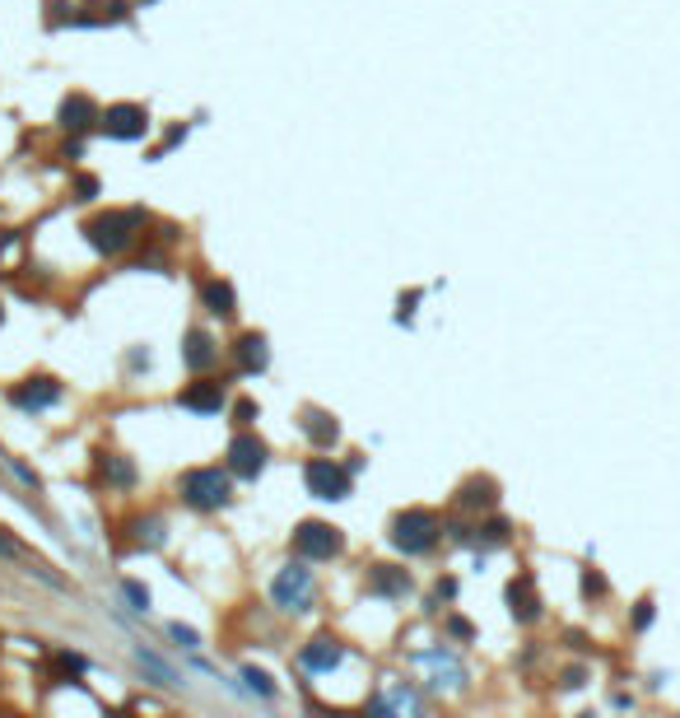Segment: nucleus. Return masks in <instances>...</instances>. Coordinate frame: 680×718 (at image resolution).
Returning <instances> with one entry per match:
<instances>
[{
  "label": "nucleus",
  "instance_id": "obj_6",
  "mask_svg": "<svg viewBox=\"0 0 680 718\" xmlns=\"http://www.w3.org/2000/svg\"><path fill=\"white\" fill-rule=\"evenodd\" d=\"M303 481L317 499H345L349 495V466H336V462H307Z\"/></svg>",
  "mask_w": 680,
  "mask_h": 718
},
{
  "label": "nucleus",
  "instance_id": "obj_10",
  "mask_svg": "<svg viewBox=\"0 0 680 718\" xmlns=\"http://www.w3.org/2000/svg\"><path fill=\"white\" fill-rule=\"evenodd\" d=\"M340 658H345V648L332 640V634H322V640H313L303 648V667L307 672H332V667H340Z\"/></svg>",
  "mask_w": 680,
  "mask_h": 718
},
{
  "label": "nucleus",
  "instance_id": "obj_28",
  "mask_svg": "<svg viewBox=\"0 0 680 718\" xmlns=\"http://www.w3.org/2000/svg\"><path fill=\"white\" fill-rule=\"evenodd\" d=\"M0 556H5V560H19V546H14L10 537H0Z\"/></svg>",
  "mask_w": 680,
  "mask_h": 718
},
{
  "label": "nucleus",
  "instance_id": "obj_7",
  "mask_svg": "<svg viewBox=\"0 0 680 718\" xmlns=\"http://www.w3.org/2000/svg\"><path fill=\"white\" fill-rule=\"evenodd\" d=\"M102 127H108L112 140H140L150 131V117H145V108H135V103H117V108H108V117H102Z\"/></svg>",
  "mask_w": 680,
  "mask_h": 718
},
{
  "label": "nucleus",
  "instance_id": "obj_15",
  "mask_svg": "<svg viewBox=\"0 0 680 718\" xmlns=\"http://www.w3.org/2000/svg\"><path fill=\"white\" fill-rule=\"evenodd\" d=\"M215 355H219V351H215V341L205 336V332H192L187 345H182V359H187V368H210Z\"/></svg>",
  "mask_w": 680,
  "mask_h": 718
},
{
  "label": "nucleus",
  "instance_id": "obj_17",
  "mask_svg": "<svg viewBox=\"0 0 680 718\" xmlns=\"http://www.w3.org/2000/svg\"><path fill=\"white\" fill-rule=\"evenodd\" d=\"M238 359H242V368H261L271 364V351H266V336H242L238 341Z\"/></svg>",
  "mask_w": 680,
  "mask_h": 718
},
{
  "label": "nucleus",
  "instance_id": "obj_12",
  "mask_svg": "<svg viewBox=\"0 0 680 718\" xmlns=\"http://www.w3.org/2000/svg\"><path fill=\"white\" fill-rule=\"evenodd\" d=\"M182 406H187V410H196V416H215V410L224 406V387H219V383L187 387V392H182Z\"/></svg>",
  "mask_w": 680,
  "mask_h": 718
},
{
  "label": "nucleus",
  "instance_id": "obj_25",
  "mask_svg": "<svg viewBox=\"0 0 680 718\" xmlns=\"http://www.w3.org/2000/svg\"><path fill=\"white\" fill-rule=\"evenodd\" d=\"M108 476H112L117 485H127V481H131V466H127V462H117V458H112V462H108Z\"/></svg>",
  "mask_w": 680,
  "mask_h": 718
},
{
  "label": "nucleus",
  "instance_id": "obj_26",
  "mask_svg": "<svg viewBox=\"0 0 680 718\" xmlns=\"http://www.w3.org/2000/svg\"><path fill=\"white\" fill-rule=\"evenodd\" d=\"M127 598H131V602H135L140 611H145V607H150V592H145V588H140V583H127Z\"/></svg>",
  "mask_w": 680,
  "mask_h": 718
},
{
  "label": "nucleus",
  "instance_id": "obj_5",
  "mask_svg": "<svg viewBox=\"0 0 680 718\" xmlns=\"http://www.w3.org/2000/svg\"><path fill=\"white\" fill-rule=\"evenodd\" d=\"M294 546H299L303 560H332V556H340L345 537H340L332 523H303V527L294 532Z\"/></svg>",
  "mask_w": 680,
  "mask_h": 718
},
{
  "label": "nucleus",
  "instance_id": "obj_22",
  "mask_svg": "<svg viewBox=\"0 0 680 718\" xmlns=\"http://www.w3.org/2000/svg\"><path fill=\"white\" fill-rule=\"evenodd\" d=\"M168 634H173V640H177L182 648H196V644H201V634H196V630H187V625H168Z\"/></svg>",
  "mask_w": 680,
  "mask_h": 718
},
{
  "label": "nucleus",
  "instance_id": "obj_19",
  "mask_svg": "<svg viewBox=\"0 0 680 718\" xmlns=\"http://www.w3.org/2000/svg\"><path fill=\"white\" fill-rule=\"evenodd\" d=\"M135 658H140V667H145V672H154V676H159L163 686H177V672H173L168 663H159L154 653H135Z\"/></svg>",
  "mask_w": 680,
  "mask_h": 718
},
{
  "label": "nucleus",
  "instance_id": "obj_20",
  "mask_svg": "<svg viewBox=\"0 0 680 718\" xmlns=\"http://www.w3.org/2000/svg\"><path fill=\"white\" fill-rule=\"evenodd\" d=\"M462 504L466 508H489L494 504V485H471L466 495H462Z\"/></svg>",
  "mask_w": 680,
  "mask_h": 718
},
{
  "label": "nucleus",
  "instance_id": "obj_11",
  "mask_svg": "<svg viewBox=\"0 0 680 718\" xmlns=\"http://www.w3.org/2000/svg\"><path fill=\"white\" fill-rule=\"evenodd\" d=\"M368 588H373L378 598H406V592H410V574L391 569V565H378L373 574H368Z\"/></svg>",
  "mask_w": 680,
  "mask_h": 718
},
{
  "label": "nucleus",
  "instance_id": "obj_9",
  "mask_svg": "<svg viewBox=\"0 0 680 718\" xmlns=\"http://www.w3.org/2000/svg\"><path fill=\"white\" fill-rule=\"evenodd\" d=\"M229 466L238 471V476H257V471L266 466V443L252 439V434H242L229 443Z\"/></svg>",
  "mask_w": 680,
  "mask_h": 718
},
{
  "label": "nucleus",
  "instance_id": "obj_8",
  "mask_svg": "<svg viewBox=\"0 0 680 718\" xmlns=\"http://www.w3.org/2000/svg\"><path fill=\"white\" fill-rule=\"evenodd\" d=\"M56 401H61V383H52V378H29V383L14 387V406L19 410H47Z\"/></svg>",
  "mask_w": 680,
  "mask_h": 718
},
{
  "label": "nucleus",
  "instance_id": "obj_3",
  "mask_svg": "<svg viewBox=\"0 0 680 718\" xmlns=\"http://www.w3.org/2000/svg\"><path fill=\"white\" fill-rule=\"evenodd\" d=\"M145 224V215L140 210H117V215H102V219H94L89 224V243L98 252H121L127 243L135 238V229Z\"/></svg>",
  "mask_w": 680,
  "mask_h": 718
},
{
  "label": "nucleus",
  "instance_id": "obj_13",
  "mask_svg": "<svg viewBox=\"0 0 680 718\" xmlns=\"http://www.w3.org/2000/svg\"><path fill=\"white\" fill-rule=\"evenodd\" d=\"M94 117H98V108H94L85 94H75V98L61 103V127H66V131H85V127H94Z\"/></svg>",
  "mask_w": 680,
  "mask_h": 718
},
{
  "label": "nucleus",
  "instance_id": "obj_18",
  "mask_svg": "<svg viewBox=\"0 0 680 718\" xmlns=\"http://www.w3.org/2000/svg\"><path fill=\"white\" fill-rule=\"evenodd\" d=\"M205 303H210V313H224V318H229V313H233V290H229L224 280L205 285Z\"/></svg>",
  "mask_w": 680,
  "mask_h": 718
},
{
  "label": "nucleus",
  "instance_id": "obj_27",
  "mask_svg": "<svg viewBox=\"0 0 680 718\" xmlns=\"http://www.w3.org/2000/svg\"><path fill=\"white\" fill-rule=\"evenodd\" d=\"M247 420H257V406L252 401H238V425H247Z\"/></svg>",
  "mask_w": 680,
  "mask_h": 718
},
{
  "label": "nucleus",
  "instance_id": "obj_24",
  "mask_svg": "<svg viewBox=\"0 0 680 718\" xmlns=\"http://www.w3.org/2000/svg\"><path fill=\"white\" fill-rule=\"evenodd\" d=\"M75 192H79V201H94V196H98V177H79Z\"/></svg>",
  "mask_w": 680,
  "mask_h": 718
},
{
  "label": "nucleus",
  "instance_id": "obj_14",
  "mask_svg": "<svg viewBox=\"0 0 680 718\" xmlns=\"http://www.w3.org/2000/svg\"><path fill=\"white\" fill-rule=\"evenodd\" d=\"M303 429H307V439H313V443H336V434H340V425L332 420V416H326V410H303Z\"/></svg>",
  "mask_w": 680,
  "mask_h": 718
},
{
  "label": "nucleus",
  "instance_id": "obj_16",
  "mask_svg": "<svg viewBox=\"0 0 680 718\" xmlns=\"http://www.w3.org/2000/svg\"><path fill=\"white\" fill-rule=\"evenodd\" d=\"M508 602H512V615L518 621H536L541 615V602H536V592H531V579H518L508 588Z\"/></svg>",
  "mask_w": 680,
  "mask_h": 718
},
{
  "label": "nucleus",
  "instance_id": "obj_21",
  "mask_svg": "<svg viewBox=\"0 0 680 718\" xmlns=\"http://www.w3.org/2000/svg\"><path fill=\"white\" fill-rule=\"evenodd\" d=\"M242 681H247V686H252L257 695H275V686H271V676H266V672H257V667H247V672H242Z\"/></svg>",
  "mask_w": 680,
  "mask_h": 718
},
{
  "label": "nucleus",
  "instance_id": "obj_4",
  "mask_svg": "<svg viewBox=\"0 0 680 718\" xmlns=\"http://www.w3.org/2000/svg\"><path fill=\"white\" fill-rule=\"evenodd\" d=\"M271 598H275L280 611H307L313 607V574H307L303 565L280 569L275 583H271Z\"/></svg>",
  "mask_w": 680,
  "mask_h": 718
},
{
  "label": "nucleus",
  "instance_id": "obj_23",
  "mask_svg": "<svg viewBox=\"0 0 680 718\" xmlns=\"http://www.w3.org/2000/svg\"><path fill=\"white\" fill-rule=\"evenodd\" d=\"M652 615H657V611H652V602H638V611H634V630H648V625H652Z\"/></svg>",
  "mask_w": 680,
  "mask_h": 718
},
{
  "label": "nucleus",
  "instance_id": "obj_1",
  "mask_svg": "<svg viewBox=\"0 0 680 718\" xmlns=\"http://www.w3.org/2000/svg\"><path fill=\"white\" fill-rule=\"evenodd\" d=\"M391 541H397V550H406V556H424V550H434V541H438V518L424 508H410L397 518V527H391Z\"/></svg>",
  "mask_w": 680,
  "mask_h": 718
},
{
  "label": "nucleus",
  "instance_id": "obj_2",
  "mask_svg": "<svg viewBox=\"0 0 680 718\" xmlns=\"http://www.w3.org/2000/svg\"><path fill=\"white\" fill-rule=\"evenodd\" d=\"M182 499L192 508H219L229 504V476L219 466H201V471H187L182 476Z\"/></svg>",
  "mask_w": 680,
  "mask_h": 718
}]
</instances>
